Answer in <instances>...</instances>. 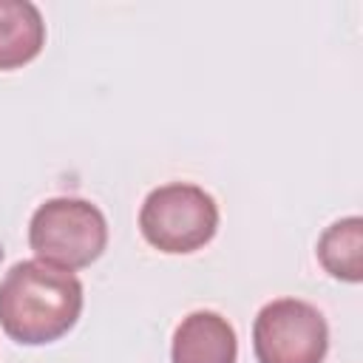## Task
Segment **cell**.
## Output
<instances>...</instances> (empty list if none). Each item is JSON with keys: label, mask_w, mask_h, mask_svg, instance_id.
<instances>
[{"label": "cell", "mask_w": 363, "mask_h": 363, "mask_svg": "<svg viewBox=\"0 0 363 363\" xmlns=\"http://www.w3.org/2000/svg\"><path fill=\"white\" fill-rule=\"evenodd\" d=\"M142 238L167 255H187L213 241L218 230L216 199L190 182H170L147 193L139 210Z\"/></svg>", "instance_id": "3957f363"}, {"label": "cell", "mask_w": 363, "mask_h": 363, "mask_svg": "<svg viewBox=\"0 0 363 363\" xmlns=\"http://www.w3.org/2000/svg\"><path fill=\"white\" fill-rule=\"evenodd\" d=\"M82 284L74 272L40 258L17 261L0 281V326L23 346H45L74 329Z\"/></svg>", "instance_id": "6da1fadb"}, {"label": "cell", "mask_w": 363, "mask_h": 363, "mask_svg": "<svg viewBox=\"0 0 363 363\" xmlns=\"http://www.w3.org/2000/svg\"><path fill=\"white\" fill-rule=\"evenodd\" d=\"M326 349V318L306 301L278 298L255 315L252 352L258 363H323Z\"/></svg>", "instance_id": "277c9868"}, {"label": "cell", "mask_w": 363, "mask_h": 363, "mask_svg": "<svg viewBox=\"0 0 363 363\" xmlns=\"http://www.w3.org/2000/svg\"><path fill=\"white\" fill-rule=\"evenodd\" d=\"M173 363H235L238 337L230 320L218 312L199 309L182 318L170 346Z\"/></svg>", "instance_id": "5b68a950"}, {"label": "cell", "mask_w": 363, "mask_h": 363, "mask_svg": "<svg viewBox=\"0 0 363 363\" xmlns=\"http://www.w3.org/2000/svg\"><path fill=\"white\" fill-rule=\"evenodd\" d=\"M45 45V23L28 0H0V71L31 62Z\"/></svg>", "instance_id": "8992f818"}, {"label": "cell", "mask_w": 363, "mask_h": 363, "mask_svg": "<svg viewBox=\"0 0 363 363\" xmlns=\"http://www.w3.org/2000/svg\"><path fill=\"white\" fill-rule=\"evenodd\" d=\"M108 244L102 210L85 199L57 196L43 201L28 221V247L34 255L60 269L91 267Z\"/></svg>", "instance_id": "7a4b0ae2"}, {"label": "cell", "mask_w": 363, "mask_h": 363, "mask_svg": "<svg viewBox=\"0 0 363 363\" xmlns=\"http://www.w3.org/2000/svg\"><path fill=\"white\" fill-rule=\"evenodd\" d=\"M315 255L332 278L357 284L363 278V218L346 216L329 224L318 238Z\"/></svg>", "instance_id": "52a82bcc"}]
</instances>
